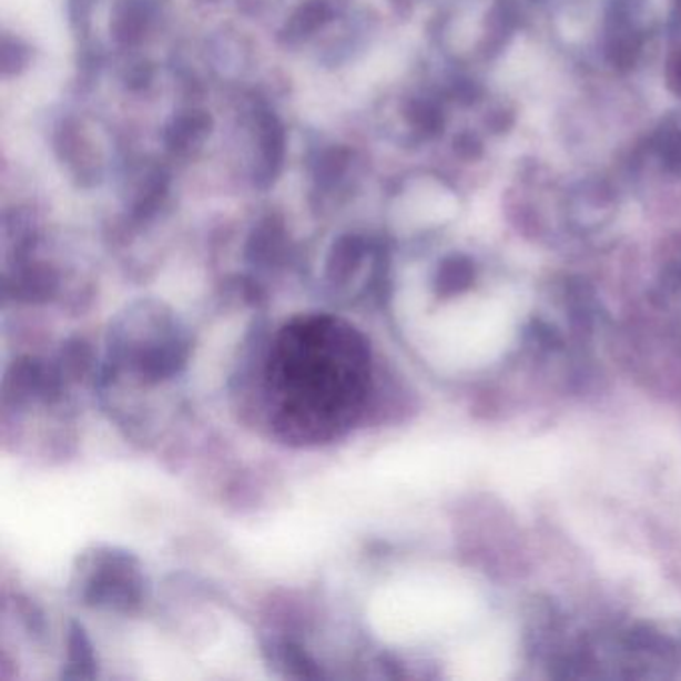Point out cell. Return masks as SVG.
I'll return each instance as SVG.
<instances>
[{"label": "cell", "mask_w": 681, "mask_h": 681, "mask_svg": "<svg viewBox=\"0 0 681 681\" xmlns=\"http://www.w3.org/2000/svg\"><path fill=\"white\" fill-rule=\"evenodd\" d=\"M372 352L350 322L304 314L282 326L264 368L272 430L311 448L340 440L358 424L372 392Z\"/></svg>", "instance_id": "6da1fadb"}, {"label": "cell", "mask_w": 681, "mask_h": 681, "mask_svg": "<svg viewBox=\"0 0 681 681\" xmlns=\"http://www.w3.org/2000/svg\"><path fill=\"white\" fill-rule=\"evenodd\" d=\"M254 131L258 144V162L254 169V182L261 189H268L281 176L286 161V129L281 119L268 111L254 112Z\"/></svg>", "instance_id": "7a4b0ae2"}, {"label": "cell", "mask_w": 681, "mask_h": 681, "mask_svg": "<svg viewBox=\"0 0 681 681\" xmlns=\"http://www.w3.org/2000/svg\"><path fill=\"white\" fill-rule=\"evenodd\" d=\"M214 121L211 112L202 109H186L179 112L164 131V144L176 156H191L201 151L204 142L209 141Z\"/></svg>", "instance_id": "3957f363"}, {"label": "cell", "mask_w": 681, "mask_h": 681, "mask_svg": "<svg viewBox=\"0 0 681 681\" xmlns=\"http://www.w3.org/2000/svg\"><path fill=\"white\" fill-rule=\"evenodd\" d=\"M154 7L151 0H119L112 14V39L121 47H134L151 31Z\"/></svg>", "instance_id": "277c9868"}, {"label": "cell", "mask_w": 681, "mask_h": 681, "mask_svg": "<svg viewBox=\"0 0 681 681\" xmlns=\"http://www.w3.org/2000/svg\"><path fill=\"white\" fill-rule=\"evenodd\" d=\"M334 19V9L326 0H304L301 7H296L286 27L282 31L284 41L302 42L312 39L316 32L322 31Z\"/></svg>", "instance_id": "5b68a950"}, {"label": "cell", "mask_w": 681, "mask_h": 681, "mask_svg": "<svg viewBox=\"0 0 681 681\" xmlns=\"http://www.w3.org/2000/svg\"><path fill=\"white\" fill-rule=\"evenodd\" d=\"M352 154L348 146L332 144L322 149L312 161V179L316 186L324 191H331L334 186H340L344 176L350 171Z\"/></svg>", "instance_id": "8992f818"}, {"label": "cell", "mask_w": 681, "mask_h": 681, "mask_svg": "<svg viewBox=\"0 0 681 681\" xmlns=\"http://www.w3.org/2000/svg\"><path fill=\"white\" fill-rule=\"evenodd\" d=\"M0 61H2V72L4 77H17L22 71H27V67L31 64V49L19 41L4 37L2 39V51H0Z\"/></svg>", "instance_id": "52a82bcc"}, {"label": "cell", "mask_w": 681, "mask_h": 681, "mask_svg": "<svg viewBox=\"0 0 681 681\" xmlns=\"http://www.w3.org/2000/svg\"><path fill=\"white\" fill-rule=\"evenodd\" d=\"M152 81H154V67L149 61L136 59L129 62L122 71V82L131 92L146 91Z\"/></svg>", "instance_id": "ba28073f"}]
</instances>
